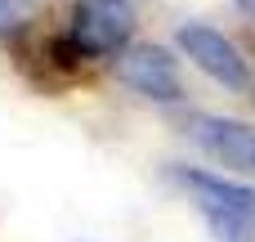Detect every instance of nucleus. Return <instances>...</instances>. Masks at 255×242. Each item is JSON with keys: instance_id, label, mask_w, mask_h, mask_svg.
<instances>
[{"instance_id": "obj_2", "label": "nucleus", "mask_w": 255, "mask_h": 242, "mask_svg": "<svg viewBox=\"0 0 255 242\" xmlns=\"http://www.w3.org/2000/svg\"><path fill=\"white\" fill-rule=\"evenodd\" d=\"M184 180L197 193V207L215 234L255 242V189L233 184V180H215V175H197V171H188Z\"/></svg>"}, {"instance_id": "obj_4", "label": "nucleus", "mask_w": 255, "mask_h": 242, "mask_svg": "<svg viewBox=\"0 0 255 242\" xmlns=\"http://www.w3.org/2000/svg\"><path fill=\"white\" fill-rule=\"evenodd\" d=\"M117 76H121L130 90H139V94H148V99H161V103H170V99L184 94L179 72H175V58H170L161 45H130V49H121Z\"/></svg>"}, {"instance_id": "obj_6", "label": "nucleus", "mask_w": 255, "mask_h": 242, "mask_svg": "<svg viewBox=\"0 0 255 242\" xmlns=\"http://www.w3.org/2000/svg\"><path fill=\"white\" fill-rule=\"evenodd\" d=\"M13 13V0H0V27H4V18Z\"/></svg>"}, {"instance_id": "obj_7", "label": "nucleus", "mask_w": 255, "mask_h": 242, "mask_svg": "<svg viewBox=\"0 0 255 242\" xmlns=\"http://www.w3.org/2000/svg\"><path fill=\"white\" fill-rule=\"evenodd\" d=\"M238 4H242V9H247V13L255 18V0H238Z\"/></svg>"}, {"instance_id": "obj_1", "label": "nucleus", "mask_w": 255, "mask_h": 242, "mask_svg": "<svg viewBox=\"0 0 255 242\" xmlns=\"http://www.w3.org/2000/svg\"><path fill=\"white\" fill-rule=\"evenodd\" d=\"M130 27H134V4L130 0H76L67 45H72L76 58L117 54V49H126Z\"/></svg>"}, {"instance_id": "obj_5", "label": "nucleus", "mask_w": 255, "mask_h": 242, "mask_svg": "<svg viewBox=\"0 0 255 242\" xmlns=\"http://www.w3.org/2000/svg\"><path fill=\"white\" fill-rule=\"evenodd\" d=\"M188 135H193L215 162L255 175V130L251 126L229 121V117H206V112H197V117H188Z\"/></svg>"}, {"instance_id": "obj_3", "label": "nucleus", "mask_w": 255, "mask_h": 242, "mask_svg": "<svg viewBox=\"0 0 255 242\" xmlns=\"http://www.w3.org/2000/svg\"><path fill=\"white\" fill-rule=\"evenodd\" d=\"M179 49H184L206 76H215L220 85H229V90H247V85H251V67H247V58L238 54V45H233L224 31H215V27H206V22H184V27H179Z\"/></svg>"}]
</instances>
